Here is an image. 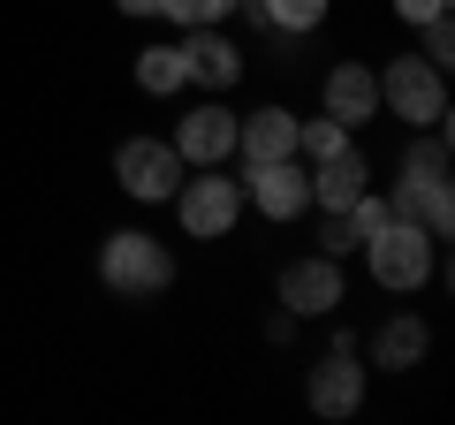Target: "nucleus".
I'll list each match as a JSON object with an SVG mask.
<instances>
[{
  "instance_id": "obj_6",
  "label": "nucleus",
  "mask_w": 455,
  "mask_h": 425,
  "mask_svg": "<svg viewBox=\"0 0 455 425\" xmlns=\"http://www.w3.org/2000/svg\"><path fill=\"white\" fill-rule=\"evenodd\" d=\"M235 182H243V205H259L266 221H304L311 212V167L296 152L289 160H243Z\"/></svg>"
},
{
  "instance_id": "obj_20",
  "label": "nucleus",
  "mask_w": 455,
  "mask_h": 425,
  "mask_svg": "<svg viewBox=\"0 0 455 425\" xmlns=\"http://www.w3.org/2000/svg\"><path fill=\"white\" fill-rule=\"evenodd\" d=\"M319 251H357V229H349V212H319Z\"/></svg>"
},
{
  "instance_id": "obj_5",
  "label": "nucleus",
  "mask_w": 455,
  "mask_h": 425,
  "mask_svg": "<svg viewBox=\"0 0 455 425\" xmlns=\"http://www.w3.org/2000/svg\"><path fill=\"white\" fill-rule=\"evenodd\" d=\"M114 182H122L137 205L175 197V190H182V152H175V137H122V152H114Z\"/></svg>"
},
{
  "instance_id": "obj_22",
  "label": "nucleus",
  "mask_w": 455,
  "mask_h": 425,
  "mask_svg": "<svg viewBox=\"0 0 455 425\" xmlns=\"http://www.w3.org/2000/svg\"><path fill=\"white\" fill-rule=\"evenodd\" d=\"M395 16L403 23H433V16H448V0H395Z\"/></svg>"
},
{
  "instance_id": "obj_7",
  "label": "nucleus",
  "mask_w": 455,
  "mask_h": 425,
  "mask_svg": "<svg viewBox=\"0 0 455 425\" xmlns=\"http://www.w3.org/2000/svg\"><path fill=\"white\" fill-rule=\"evenodd\" d=\"M175 221H182V236H228L235 221H243V182L220 175V167L190 175L175 190Z\"/></svg>"
},
{
  "instance_id": "obj_10",
  "label": "nucleus",
  "mask_w": 455,
  "mask_h": 425,
  "mask_svg": "<svg viewBox=\"0 0 455 425\" xmlns=\"http://www.w3.org/2000/svg\"><path fill=\"white\" fill-rule=\"evenodd\" d=\"M357 403H364L357 349H326L319 373H311V410H319V418H357Z\"/></svg>"
},
{
  "instance_id": "obj_4",
  "label": "nucleus",
  "mask_w": 455,
  "mask_h": 425,
  "mask_svg": "<svg viewBox=\"0 0 455 425\" xmlns=\"http://www.w3.org/2000/svg\"><path fill=\"white\" fill-rule=\"evenodd\" d=\"M99 281H107L114 296H160L167 281H175V259H167L160 236H145V229H114L107 251H99Z\"/></svg>"
},
{
  "instance_id": "obj_16",
  "label": "nucleus",
  "mask_w": 455,
  "mask_h": 425,
  "mask_svg": "<svg viewBox=\"0 0 455 425\" xmlns=\"http://www.w3.org/2000/svg\"><path fill=\"white\" fill-rule=\"evenodd\" d=\"M251 16L274 23V31H289V38H304V31L326 23V0H251Z\"/></svg>"
},
{
  "instance_id": "obj_3",
  "label": "nucleus",
  "mask_w": 455,
  "mask_h": 425,
  "mask_svg": "<svg viewBox=\"0 0 455 425\" xmlns=\"http://www.w3.org/2000/svg\"><path fill=\"white\" fill-rule=\"evenodd\" d=\"M395 212H410V221H425L433 236H448V221H455V197H448V137H418V145L403 152Z\"/></svg>"
},
{
  "instance_id": "obj_1",
  "label": "nucleus",
  "mask_w": 455,
  "mask_h": 425,
  "mask_svg": "<svg viewBox=\"0 0 455 425\" xmlns=\"http://www.w3.org/2000/svg\"><path fill=\"white\" fill-rule=\"evenodd\" d=\"M357 251H364V266H372V281H379V289H395V296L425 289V281L440 274V236L425 229V221H410V212H387Z\"/></svg>"
},
{
  "instance_id": "obj_12",
  "label": "nucleus",
  "mask_w": 455,
  "mask_h": 425,
  "mask_svg": "<svg viewBox=\"0 0 455 425\" xmlns=\"http://www.w3.org/2000/svg\"><path fill=\"white\" fill-rule=\"evenodd\" d=\"M326 115L341 122V130H364V122L379 115V76L364 61H341L326 68Z\"/></svg>"
},
{
  "instance_id": "obj_2",
  "label": "nucleus",
  "mask_w": 455,
  "mask_h": 425,
  "mask_svg": "<svg viewBox=\"0 0 455 425\" xmlns=\"http://www.w3.org/2000/svg\"><path fill=\"white\" fill-rule=\"evenodd\" d=\"M372 76H379V107L395 122H410V130H440L448 122V68H433L425 53H403V61L372 68Z\"/></svg>"
},
{
  "instance_id": "obj_17",
  "label": "nucleus",
  "mask_w": 455,
  "mask_h": 425,
  "mask_svg": "<svg viewBox=\"0 0 455 425\" xmlns=\"http://www.w3.org/2000/svg\"><path fill=\"white\" fill-rule=\"evenodd\" d=\"M418 357H425V319H387V327H379V365L410 373Z\"/></svg>"
},
{
  "instance_id": "obj_19",
  "label": "nucleus",
  "mask_w": 455,
  "mask_h": 425,
  "mask_svg": "<svg viewBox=\"0 0 455 425\" xmlns=\"http://www.w3.org/2000/svg\"><path fill=\"white\" fill-rule=\"evenodd\" d=\"M228 8H235V0H167V23L205 31V23H228Z\"/></svg>"
},
{
  "instance_id": "obj_23",
  "label": "nucleus",
  "mask_w": 455,
  "mask_h": 425,
  "mask_svg": "<svg viewBox=\"0 0 455 425\" xmlns=\"http://www.w3.org/2000/svg\"><path fill=\"white\" fill-rule=\"evenodd\" d=\"M122 16H167V0H114Z\"/></svg>"
},
{
  "instance_id": "obj_18",
  "label": "nucleus",
  "mask_w": 455,
  "mask_h": 425,
  "mask_svg": "<svg viewBox=\"0 0 455 425\" xmlns=\"http://www.w3.org/2000/svg\"><path fill=\"white\" fill-rule=\"evenodd\" d=\"M349 145V130H341L334 115H311V122H296V152L304 160H326V152H341Z\"/></svg>"
},
{
  "instance_id": "obj_13",
  "label": "nucleus",
  "mask_w": 455,
  "mask_h": 425,
  "mask_svg": "<svg viewBox=\"0 0 455 425\" xmlns=\"http://www.w3.org/2000/svg\"><path fill=\"white\" fill-rule=\"evenodd\" d=\"M235 152L243 160H289L296 152V115L289 107H251V115H235Z\"/></svg>"
},
{
  "instance_id": "obj_14",
  "label": "nucleus",
  "mask_w": 455,
  "mask_h": 425,
  "mask_svg": "<svg viewBox=\"0 0 455 425\" xmlns=\"http://www.w3.org/2000/svg\"><path fill=\"white\" fill-rule=\"evenodd\" d=\"M182 61H190V76L212 84V92H228V84L243 76V53H235V38H220V23H205V31L182 38Z\"/></svg>"
},
{
  "instance_id": "obj_11",
  "label": "nucleus",
  "mask_w": 455,
  "mask_h": 425,
  "mask_svg": "<svg viewBox=\"0 0 455 425\" xmlns=\"http://www.w3.org/2000/svg\"><path fill=\"white\" fill-rule=\"evenodd\" d=\"M357 190H372V167H364L357 145L311 160V205H319V212H349V197H357Z\"/></svg>"
},
{
  "instance_id": "obj_15",
  "label": "nucleus",
  "mask_w": 455,
  "mask_h": 425,
  "mask_svg": "<svg viewBox=\"0 0 455 425\" xmlns=\"http://www.w3.org/2000/svg\"><path fill=\"white\" fill-rule=\"evenodd\" d=\"M137 84H145L152 99L182 92V84H190V61H182V46H145V53H137Z\"/></svg>"
},
{
  "instance_id": "obj_9",
  "label": "nucleus",
  "mask_w": 455,
  "mask_h": 425,
  "mask_svg": "<svg viewBox=\"0 0 455 425\" xmlns=\"http://www.w3.org/2000/svg\"><path fill=\"white\" fill-rule=\"evenodd\" d=\"M175 152H182V167H220L235 152V115L228 107H190L175 130Z\"/></svg>"
},
{
  "instance_id": "obj_21",
  "label": "nucleus",
  "mask_w": 455,
  "mask_h": 425,
  "mask_svg": "<svg viewBox=\"0 0 455 425\" xmlns=\"http://www.w3.org/2000/svg\"><path fill=\"white\" fill-rule=\"evenodd\" d=\"M418 31H425V61H433V68H448V61H455V31H448V16L418 23Z\"/></svg>"
},
{
  "instance_id": "obj_8",
  "label": "nucleus",
  "mask_w": 455,
  "mask_h": 425,
  "mask_svg": "<svg viewBox=\"0 0 455 425\" xmlns=\"http://www.w3.org/2000/svg\"><path fill=\"white\" fill-rule=\"evenodd\" d=\"M281 311L289 319H326V311H341V266L326 259H296L289 274H281Z\"/></svg>"
}]
</instances>
